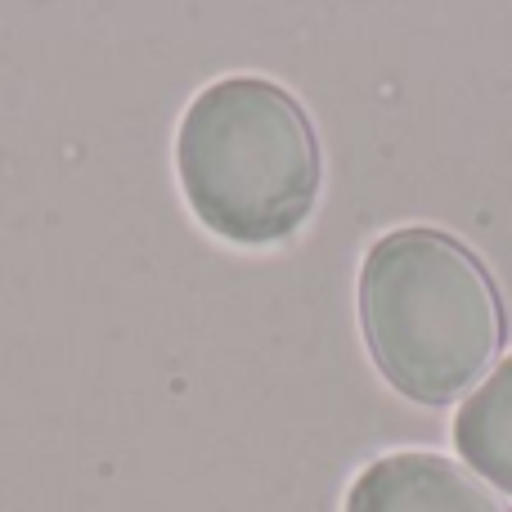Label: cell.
<instances>
[{
  "instance_id": "277c9868",
  "label": "cell",
  "mask_w": 512,
  "mask_h": 512,
  "mask_svg": "<svg viewBox=\"0 0 512 512\" xmlns=\"http://www.w3.org/2000/svg\"><path fill=\"white\" fill-rule=\"evenodd\" d=\"M454 445L486 486L512 495V355L459 405Z\"/></svg>"
},
{
  "instance_id": "7a4b0ae2",
  "label": "cell",
  "mask_w": 512,
  "mask_h": 512,
  "mask_svg": "<svg viewBox=\"0 0 512 512\" xmlns=\"http://www.w3.org/2000/svg\"><path fill=\"white\" fill-rule=\"evenodd\" d=\"M176 176L203 230L234 248H270L310 221L324 171L306 108L279 81L239 72L185 108Z\"/></svg>"
},
{
  "instance_id": "3957f363",
  "label": "cell",
  "mask_w": 512,
  "mask_h": 512,
  "mask_svg": "<svg viewBox=\"0 0 512 512\" xmlns=\"http://www.w3.org/2000/svg\"><path fill=\"white\" fill-rule=\"evenodd\" d=\"M346 512H512L468 463L432 450L373 459L346 490Z\"/></svg>"
},
{
  "instance_id": "6da1fadb",
  "label": "cell",
  "mask_w": 512,
  "mask_h": 512,
  "mask_svg": "<svg viewBox=\"0 0 512 512\" xmlns=\"http://www.w3.org/2000/svg\"><path fill=\"white\" fill-rule=\"evenodd\" d=\"M360 324L373 364L400 396L450 405L490 378L504 346V301L486 261L454 234L405 225L364 256Z\"/></svg>"
}]
</instances>
